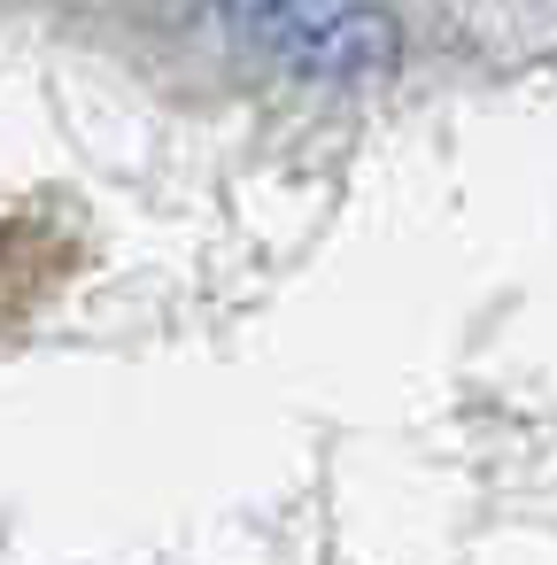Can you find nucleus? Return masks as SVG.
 <instances>
[{
  "mask_svg": "<svg viewBox=\"0 0 557 565\" xmlns=\"http://www.w3.org/2000/svg\"><path fill=\"white\" fill-rule=\"evenodd\" d=\"M287 55H294L310 78H341V86L387 78L395 55H403V24H395L387 9H372V0H341V9H333L325 24H310Z\"/></svg>",
  "mask_w": 557,
  "mask_h": 565,
  "instance_id": "1",
  "label": "nucleus"
}]
</instances>
